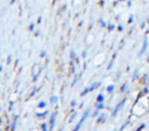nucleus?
Returning <instances> with one entry per match:
<instances>
[{
    "mask_svg": "<svg viewBox=\"0 0 149 131\" xmlns=\"http://www.w3.org/2000/svg\"><path fill=\"white\" fill-rule=\"evenodd\" d=\"M101 87V82L100 81H95V82H93V83H91L89 87H85V89H83V91H81V93H80V96L81 97H85V96H87L89 93H92V91H96V89H98V87Z\"/></svg>",
    "mask_w": 149,
    "mask_h": 131,
    "instance_id": "obj_1",
    "label": "nucleus"
},
{
    "mask_svg": "<svg viewBox=\"0 0 149 131\" xmlns=\"http://www.w3.org/2000/svg\"><path fill=\"white\" fill-rule=\"evenodd\" d=\"M127 100H128L127 98H123L122 100H121L120 102L118 103V104L115 105L114 109L112 110V113H111V116H112V117H116V116H118L119 112L122 110V108L125 106V104L127 103Z\"/></svg>",
    "mask_w": 149,
    "mask_h": 131,
    "instance_id": "obj_2",
    "label": "nucleus"
},
{
    "mask_svg": "<svg viewBox=\"0 0 149 131\" xmlns=\"http://www.w3.org/2000/svg\"><path fill=\"white\" fill-rule=\"evenodd\" d=\"M57 114H58V111H55L50 115L49 117V131H53L55 127V124H56V119H57Z\"/></svg>",
    "mask_w": 149,
    "mask_h": 131,
    "instance_id": "obj_3",
    "label": "nucleus"
},
{
    "mask_svg": "<svg viewBox=\"0 0 149 131\" xmlns=\"http://www.w3.org/2000/svg\"><path fill=\"white\" fill-rule=\"evenodd\" d=\"M147 49H148V37H147V35L144 36V39H143V44H142V48H141L140 52H139V54H138V56L139 57H141V56L143 55V54L145 53V52L147 51Z\"/></svg>",
    "mask_w": 149,
    "mask_h": 131,
    "instance_id": "obj_4",
    "label": "nucleus"
},
{
    "mask_svg": "<svg viewBox=\"0 0 149 131\" xmlns=\"http://www.w3.org/2000/svg\"><path fill=\"white\" fill-rule=\"evenodd\" d=\"M107 120V114L106 113H100L99 116L96 119V123L97 124H103L104 122H106Z\"/></svg>",
    "mask_w": 149,
    "mask_h": 131,
    "instance_id": "obj_5",
    "label": "nucleus"
},
{
    "mask_svg": "<svg viewBox=\"0 0 149 131\" xmlns=\"http://www.w3.org/2000/svg\"><path fill=\"white\" fill-rule=\"evenodd\" d=\"M91 113H92V112H91V110H90V109L85 110V112H84L83 115H82V118H81V119H80V122L83 123V124H84V122H85V121H86L87 119H88V117L91 115Z\"/></svg>",
    "mask_w": 149,
    "mask_h": 131,
    "instance_id": "obj_6",
    "label": "nucleus"
},
{
    "mask_svg": "<svg viewBox=\"0 0 149 131\" xmlns=\"http://www.w3.org/2000/svg\"><path fill=\"white\" fill-rule=\"evenodd\" d=\"M18 116L14 115V119H12V124H10V131H16V127H18Z\"/></svg>",
    "mask_w": 149,
    "mask_h": 131,
    "instance_id": "obj_7",
    "label": "nucleus"
},
{
    "mask_svg": "<svg viewBox=\"0 0 149 131\" xmlns=\"http://www.w3.org/2000/svg\"><path fill=\"white\" fill-rule=\"evenodd\" d=\"M140 82H141V85H148V82H149V75L148 73H144L142 76L140 77Z\"/></svg>",
    "mask_w": 149,
    "mask_h": 131,
    "instance_id": "obj_8",
    "label": "nucleus"
},
{
    "mask_svg": "<svg viewBox=\"0 0 149 131\" xmlns=\"http://www.w3.org/2000/svg\"><path fill=\"white\" fill-rule=\"evenodd\" d=\"M128 89H129V82L128 81H126V82H124L122 85H121V87H120V93H125L127 91H128Z\"/></svg>",
    "mask_w": 149,
    "mask_h": 131,
    "instance_id": "obj_9",
    "label": "nucleus"
},
{
    "mask_svg": "<svg viewBox=\"0 0 149 131\" xmlns=\"http://www.w3.org/2000/svg\"><path fill=\"white\" fill-rule=\"evenodd\" d=\"M49 114V111L48 110H45L44 112H37L36 113V116L37 118H42V119H44V118H46V116Z\"/></svg>",
    "mask_w": 149,
    "mask_h": 131,
    "instance_id": "obj_10",
    "label": "nucleus"
},
{
    "mask_svg": "<svg viewBox=\"0 0 149 131\" xmlns=\"http://www.w3.org/2000/svg\"><path fill=\"white\" fill-rule=\"evenodd\" d=\"M49 103H50V105L57 104V103H58V97L55 96V95H52V96L50 97V99H49Z\"/></svg>",
    "mask_w": 149,
    "mask_h": 131,
    "instance_id": "obj_11",
    "label": "nucleus"
},
{
    "mask_svg": "<svg viewBox=\"0 0 149 131\" xmlns=\"http://www.w3.org/2000/svg\"><path fill=\"white\" fill-rule=\"evenodd\" d=\"M114 89H115L114 85H108L107 87H106V91H107V93H109V95H111V93H114Z\"/></svg>",
    "mask_w": 149,
    "mask_h": 131,
    "instance_id": "obj_12",
    "label": "nucleus"
},
{
    "mask_svg": "<svg viewBox=\"0 0 149 131\" xmlns=\"http://www.w3.org/2000/svg\"><path fill=\"white\" fill-rule=\"evenodd\" d=\"M104 100H105V97L103 93H98V96L96 97V103H104Z\"/></svg>",
    "mask_w": 149,
    "mask_h": 131,
    "instance_id": "obj_13",
    "label": "nucleus"
},
{
    "mask_svg": "<svg viewBox=\"0 0 149 131\" xmlns=\"http://www.w3.org/2000/svg\"><path fill=\"white\" fill-rule=\"evenodd\" d=\"M40 129L41 131H49V125L46 122H42L40 124Z\"/></svg>",
    "mask_w": 149,
    "mask_h": 131,
    "instance_id": "obj_14",
    "label": "nucleus"
},
{
    "mask_svg": "<svg viewBox=\"0 0 149 131\" xmlns=\"http://www.w3.org/2000/svg\"><path fill=\"white\" fill-rule=\"evenodd\" d=\"M94 107H95V109L101 111V110H103L104 108H105V105H104V103H95Z\"/></svg>",
    "mask_w": 149,
    "mask_h": 131,
    "instance_id": "obj_15",
    "label": "nucleus"
},
{
    "mask_svg": "<svg viewBox=\"0 0 149 131\" xmlns=\"http://www.w3.org/2000/svg\"><path fill=\"white\" fill-rule=\"evenodd\" d=\"M39 108V109H45L46 107H47V102L46 101H40V102L38 103V106H37Z\"/></svg>",
    "mask_w": 149,
    "mask_h": 131,
    "instance_id": "obj_16",
    "label": "nucleus"
},
{
    "mask_svg": "<svg viewBox=\"0 0 149 131\" xmlns=\"http://www.w3.org/2000/svg\"><path fill=\"white\" fill-rule=\"evenodd\" d=\"M139 78H140V76H139V69H136L134 71L133 76H132V81H135V80L139 79Z\"/></svg>",
    "mask_w": 149,
    "mask_h": 131,
    "instance_id": "obj_17",
    "label": "nucleus"
},
{
    "mask_svg": "<svg viewBox=\"0 0 149 131\" xmlns=\"http://www.w3.org/2000/svg\"><path fill=\"white\" fill-rule=\"evenodd\" d=\"M77 115H78V112L77 111H74L72 112V114L70 116V119H68V123H72V121L77 118Z\"/></svg>",
    "mask_w": 149,
    "mask_h": 131,
    "instance_id": "obj_18",
    "label": "nucleus"
},
{
    "mask_svg": "<svg viewBox=\"0 0 149 131\" xmlns=\"http://www.w3.org/2000/svg\"><path fill=\"white\" fill-rule=\"evenodd\" d=\"M145 128H146V123H141V124L135 129V131H143Z\"/></svg>",
    "mask_w": 149,
    "mask_h": 131,
    "instance_id": "obj_19",
    "label": "nucleus"
},
{
    "mask_svg": "<svg viewBox=\"0 0 149 131\" xmlns=\"http://www.w3.org/2000/svg\"><path fill=\"white\" fill-rule=\"evenodd\" d=\"M82 126H83V123H81L79 121V122L77 123V124H76V126L74 127V129H72V131H80V129L82 128Z\"/></svg>",
    "mask_w": 149,
    "mask_h": 131,
    "instance_id": "obj_20",
    "label": "nucleus"
},
{
    "mask_svg": "<svg viewBox=\"0 0 149 131\" xmlns=\"http://www.w3.org/2000/svg\"><path fill=\"white\" fill-rule=\"evenodd\" d=\"M70 70H72V72H74V71H76V62H74V60L70 61Z\"/></svg>",
    "mask_w": 149,
    "mask_h": 131,
    "instance_id": "obj_21",
    "label": "nucleus"
},
{
    "mask_svg": "<svg viewBox=\"0 0 149 131\" xmlns=\"http://www.w3.org/2000/svg\"><path fill=\"white\" fill-rule=\"evenodd\" d=\"M99 114H100V111L99 110H97V109H95L94 111L91 113V116H92L93 118H97L98 116H99Z\"/></svg>",
    "mask_w": 149,
    "mask_h": 131,
    "instance_id": "obj_22",
    "label": "nucleus"
},
{
    "mask_svg": "<svg viewBox=\"0 0 149 131\" xmlns=\"http://www.w3.org/2000/svg\"><path fill=\"white\" fill-rule=\"evenodd\" d=\"M78 80H79V75H78V74H74V77L72 81V87H74V85H77Z\"/></svg>",
    "mask_w": 149,
    "mask_h": 131,
    "instance_id": "obj_23",
    "label": "nucleus"
},
{
    "mask_svg": "<svg viewBox=\"0 0 149 131\" xmlns=\"http://www.w3.org/2000/svg\"><path fill=\"white\" fill-rule=\"evenodd\" d=\"M129 123H130V120H128V121H126V122L124 123V124L122 125V126H121V128L119 129V131H124L125 129L127 128V126H128V125H129Z\"/></svg>",
    "mask_w": 149,
    "mask_h": 131,
    "instance_id": "obj_24",
    "label": "nucleus"
},
{
    "mask_svg": "<svg viewBox=\"0 0 149 131\" xmlns=\"http://www.w3.org/2000/svg\"><path fill=\"white\" fill-rule=\"evenodd\" d=\"M106 28H107V30H108V32H112V31H114L115 28H116V27H115V26L113 25V24H108V25H107V27H106Z\"/></svg>",
    "mask_w": 149,
    "mask_h": 131,
    "instance_id": "obj_25",
    "label": "nucleus"
},
{
    "mask_svg": "<svg viewBox=\"0 0 149 131\" xmlns=\"http://www.w3.org/2000/svg\"><path fill=\"white\" fill-rule=\"evenodd\" d=\"M98 22H99V25H100V27H101V28H106V27H107V25H106V22L104 21L103 18H99Z\"/></svg>",
    "mask_w": 149,
    "mask_h": 131,
    "instance_id": "obj_26",
    "label": "nucleus"
},
{
    "mask_svg": "<svg viewBox=\"0 0 149 131\" xmlns=\"http://www.w3.org/2000/svg\"><path fill=\"white\" fill-rule=\"evenodd\" d=\"M36 93H37V87H34V89L31 91V93H30V95H29V97H28V99H31L32 97H34L35 95H36Z\"/></svg>",
    "mask_w": 149,
    "mask_h": 131,
    "instance_id": "obj_27",
    "label": "nucleus"
},
{
    "mask_svg": "<svg viewBox=\"0 0 149 131\" xmlns=\"http://www.w3.org/2000/svg\"><path fill=\"white\" fill-rule=\"evenodd\" d=\"M77 57L76 56V52L74 51V50H70V60H74V58Z\"/></svg>",
    "mask_w": 149,
    "mask_h": 131,
    "instance_id": "obj_28",
    "label": "nucleus"
},
{
    "mask_svg": "<svg viewBox=\"0 0 149 131\" xmlns=\"http://www.w3.org/2000/svg\"><path fill=\"white\" fill-rule=\"evenodd\" d=\"M114 59H112L111 58V60H110V62L108 63V65H107V70H110L111 68H112V66H113V64H114Z\"/></svg>",
    "mask_w": 149,
    "mask_h": 131,
    "instance_id": "obj_29",
    "label": "nucleus"
},
{
    "mask_svg": "<svg viewBox=\"0 0 149 131\" xmlns=\"http://www.w3.org/2000/svg\"><path fill=\"white\" fill-rule=\"evenodd\" d=\"M133 22H134V15L131 14V15L129 16V19H128V24H129V25H132Z\"/></svg>",
    "mask_w": 149,
    "mask_h": 131,
    "instance_id": "obj_30",
    "label": "nucleus"
},
{
    "mask_svg": "<svg viewBox=\"0 0 149 131\" xmlns=\"http://www.w3.org/2000/svg\"><path fill=\"white\" fill-rule=\"evenodd\" d=\"M29 30H30L31 32H34V31H35V24H34V22H31V24H30Z\"/></svg>",
    "mask_w": 149,
    "mask_h": 131,
    "instance_id": "obj_31",
    "label": "nucleus"
},
{
    "mask_svg": "<svg viewBox=\"0 0 149 131\" xmlns=\"http://www.w3.org/2000/svg\"><path fill=\"white\" fill-rule=\"evenodd\" d=\"M143 91V93H144V95L146 96V95H148L149 93V87H147V85H145V87L142 89Z\"/></svg>",
    "mask_w": 149,
    "mask_h": 131,
    "instance_id": "obj_32",
    "label": "nucleus"
},
{
    "mask_svg": "<svg viewBox=\"0 0 149 131\" xmlns=\"http://www.w3.org/2000/svg\"><path fill=\"white\" fill-rule=\"evenodd\" d=\"M46 56H47V52H46L45 50H42V51H41V53H40V57L41 58H45Z\"/></svg>",
    "mask_w": 149,
    "mask_h": 131,
    "instance_id": "obj_33",
    "label": "nucleus"
},
{
    "mask_svg": "<svg viewBox=\"0 0 149 131\" xmlns=\"http://www.w3.org/2000/svg\"><path fill=\"white\" fill-rule=\"evenodd\" d=\"M12 55H8V57H7V60H6V63L7 64H12Z\"/></svg>",
    "mask_w": 149,
    "mask_h": 131,
    "instance_id": "obj_34",
    "label": "nucleus"
},
{
    "mask_svg": "<svg viewBox=\"0 0 149 131\" xmlns=\"http://www.w3.org/2000/svg\"><path fill=\"white\" fill-rule=\"evenodd\" d=\"M40 72H41V71H39L38 73L34 75V77H33V81H34V82H36L37 80H38V77H39V74H40Z\"/></svg>",
    "mask_w": 149,
    "mask_h": 131,
    "instance_id": "obj_35",
    "label": "nucleus"
},
{
    "mask_svg": "<svg viewBox=\"0 0 149 131\" xmlns=\"http://www.w3.org/2000/svg\"><path fill=\"white\" fill-rule=\"evenodd\" d=\"M76 106H77V101L72 100V102H70V107H72V108H74Z\"/></svg>",
    "mask_w": 149,
    "mask_h": 131,
    "instance_id": "obj_36",
    "label": "nucleus"
},
{
    "mask_svg": "<svg viewBox=\"0 0 149 131\" xmlns=\"http://www.w3.org/2000/svg\"><path fill=\"white\" fill-rule=\"evenodd\" d=\"M12 109H14V102H12V101H10V105H9L8 111H12Z\"/></svg>",
    "mask_w": 149,
    "mask_h": 131,
    "instance_id": "obj_37",
    "label": "nucleus"
},
{
    "mask_svg": "<svg viewBox=\"0 0 149 131\" xmlns=\"http://www.w3.org/2000/svg\"><path fill=\"white\" fill-rule=\"evenodd\" d=\"M116 29H118V31H119V32H123V31H124V27H123L122 25H119Z\"/></svg>",
    "mask_w": 149,
    "mask_h": 131,
    "instance_id": "obj_38",
    "label": "nucleus"
},
{
    "mask_svg": "<svg viewBox=\"0 0 149 131\" xmlns=\"http://www.w3.org/2000/svg\"><path fill=\"white\" fill-rule=\"evenodd\" d=\"M140 28H141V29H145V28H146V21H142V22H141Z\"/></svg>",
    "mask_w": 149,
    "mask_h": 131,
    "instance_id": "obj_39",
    "label": "nucleus"
},
{
    "mask_svg": "<svg viewBox=\"0 0 149 131\" xmlns=\"http://www.w3.org/2000/svg\"><path fill=\"white\" fill-rule=\"evenodd\" d=\"M98 1H99V5H100V6L103 7L104 4H105V1H104V0H98Z\"/></svg>",
    "mask_w": 149,
    "mask_h": 131,
    "instance_id": "obj_40",
    "label": "nucleus"
},
{
    "mask_svg": "<svg viewBox=\"0 0 149 131\" xmlns=\"http://www.w3.org/2000/svg\"><path fill=\"white\" fill-rule=\"evenodd\" d=\"M82 57H83L84 59L87 57V51H83V53H82Z\"/></svg>",
    "mask_w": 149,
    "mask_h": 131,
    "instance_id": "obj_41",
    "label": "nucleus"
},
{
    "mask_svg": "<svg viewBox=\"0 0 149 131\" xmlns=\"http://www.w3.org/2000/svg\"><path fill=\"white\" fill-rule=\"evenodd\" d=\"M74 62L77 63V64H79V63H80V58L79 57H76V58H74Z\"/></svg>",
    "mask_w": 149,
    "mask_h": 131,
    "instance_id": "obj_42",
    "label": "nucleus"
},
{
    "mask_svg": "<svg viewBox=\"0 0 149 131\" xmlns=\"http://www.w3.org/2000/svg\"><path fill=\"white\" fill-rule=\"evenodd\" d=\"M132 4H133V2H132V0H129V1H128V7H131Z\"/></svg>",
    "mask_w": 149,
    "mask_h": 131,
    "instance_id": "obj_43",
    "label": "nucleus"
},
{
    "mask_svg": "<svg viewBox=\"0 0 149 131\" xmlns=\"http://www.w3.org/2000/svg\"><path fill=\"white\" fill-rule=\"evenodd\" d=\"M116 56H118V52H114V53H113V55H112V59H114V60H115Z\"/></svg>",
    "mask_w": 149,
    "mask_h": 131,
    "instance_id": "obj_44",
    "label": "nucleus"
},
{
    "mask_svg": "<svg viewBox=\"0 0 149 131\" xmlns=\"http://www.w3.org/2000/svg\"><path fill=\"white\" fill-rule=\"evenodd\" d=\"M37 22H38V24H41V22H42V16H39V17H38V21H37Z\"/></svg>",
    "mask_w": 149,
    "mask_h": 131,
    "instance_id": "obj_45",
    "label": "nucleus"
},
{
    "mask_svg": "<svg viewBox=\"0 0 149 131\" xmlns=\"http://www.w3.org/2000/svg\"><path fill=\"white\" fill-rule=\"evenodd\" d=\"M118 2H119L118 0H115V1H113L112 5H113V6H116V5H118Z\"/></svg>",
    "mask_w": 149,
    "mask_h": 131,
    "instance_id": "obj_46",
    "label": "nucleus"
},
{
    "mask_svg": "<svg viewBox=\"0 0 149 131\" xmlns=\"http://www.w3.org/2000/svg\"><path fill=\"white\" fill-rule=\"evenodd\" d=\"M35 36H36V37H39V36H40V31H37L36 33H35Z\"/></svg>",
    "mask_w": 149,
    "mask_h": 131,
    "instance_id": "obj_47",
    "label": "nucleus"
},
{
    "mask_svg": "<svg viewBox=\"0 0 149 131\" xmlns=\"http://www.w3.org/2000/svg\"><path fill=\"white\" fill-rule=\"evenodd\" d=\"M87 68V63H84V70Z\"/></svg>",
    "mask_w": 149,
    "mask_h": 131,
    "instance_id": "obj_48",
    "label": "nucleus"
},
{
    "mask_svg": "<svg viewBox=\"0 0 149 131\" xmlns=\"http://www.w3.org/2000/svg\"><path fill=\"white\" fill-rule=\"evenodd\" d=\"M14 2H16V0H12V1H10V5H12Z\"/></svg>",
    "mask_w": 149,
    "mask_h": 131,
    "instance_id": "obj_49",
    "label": "nucleus"
},
{
    "mask_svg": "<svg viewBox=\"0 0 149 131\" xmlns=\"http://www.w3.org/2000/svg\"><path fill=\"white\" fill-rule=\"evenodd\" d=\"M2 70H3V66H2V65H0V72H1Z\"/></svg>",
    "mask_w": 149,
    "mask_h": 131,
    "instance_id": "obj_50",
    "label": "nucleus"
},
{
    "mask_svg": "<svg viewBox=\"0 0 149 131\" xmlns=\"http://www.w3.org/2000/svg\"><path fill=\"white\" fill-rule=\"evenodd\" d=\"M146 62L149 64V55H148V57H147V59H146Z\"/></svg>",
    "mask_w": 149,
    "mask_h": 131,
    "instance_id": "obj_51",
    "label": "nucleus"
},
{
    "mask_svg": "<svg viewBox=\"0 0 149 131\" xmlns=\"http://www.w3.org/2000/svg\"><path fill=\"white\" fill-rule=\"evenodd\" d=\"M83 106H84V103H82V104L80 105V108H81V109H82V108H83Z\"/></svg>",
    "mask_w": 149,
    "mask_h": 131,
    "instance_id": "obj_52",
    "label": "nucleus"
},
{
    "mask_svg": "<svg viewBox=\"0 0 149 131\" xmlns=\"http://www.w3.org/2000/svg\"><path fill=\"white\" fill-rule=\"evenodd\" d=\"M119 2H125V1H126V0H118Z\"/></svg>",
    "mask_w": 149,
    "mask_h": 131,
    "instance_id": "obj_53",
    "label": "nucleus"
},
{
    "mask_svg": "<svg viewBox=\"0 0 149 131\" xmlns=\"http://www.w3.org/2000/svg\"><path fill=\"white\" fill-rule=\"evenodd\" d=\"M18 60H16V67L18 66Z\"/></svg>",
    "mask_w": 149,
    "mask_h": 131,
    "instance_id": "obj_54",
    "label": "nucleus"
},
{
    "mask_svg": "<svg viewBox=\"0 0 149 131\" xmlns=\"http://www.w3.org/2000/svg\"><path fill=\"white\" fill-rule=\"evenodd\" d=\"M111 131H115V130H111Z\"/></svg>",
    "mask_w": 149,
    "mask_h": 131,
    "instance_id": "obj_55",
    "label": "nucleus"
}]
</instances>
